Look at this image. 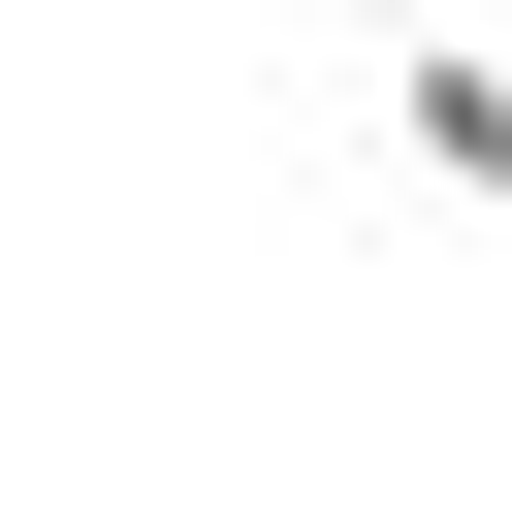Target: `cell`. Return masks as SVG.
<instances>
[{"instance_id":"1","label":"cell","mask_w":512,"mask_h":512,"mask_svg":"<svg viewBox=\"0 0 512 512\" xmlns=\"http://www.w3.org/2000/svg\"><path fill=\"white\" fill-rule=\"evenodd\" d=\"M384 160H416L448 224H512V32H480V0H416V32H384Z\"/></svg>"},{"instance_id":"2","label":"cell","mask_w":512,"mask_h":512,"mask_svg":"<svg viewBox=\"0 0 512 512\" xmlns=\"http://www.w3.org/2000/svg\"><path fill=\"white\" fill-rule=\"evenodd\" d=\"M352 32H416V0H352Z\"/></svg>"}]
</instances>
